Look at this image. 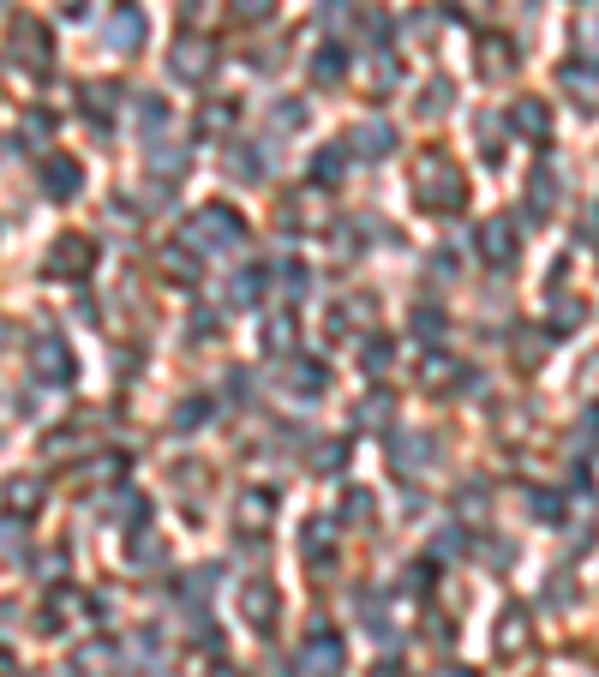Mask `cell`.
<instances>
[{"instance_id":"6da1fadb","label":"cell","mask_w":599,"mask_h":677,"mask_svg":"<svg viewBox=\"0 0 599 677\" xmlns=\"http://www.w3.org/2000/svg\"><path fill=\"white\" fill-rule=\"evenodd\" d=\"M414 186H420V210H432V216H456L462 198H468V180L444 150H426L414 162Z\"/></svg>"},{"instance_id":"7a4b0ae2","label":"cell","mask_w":599,"mask_h":677,"mask_svg":"<svg viewBox=\"0 0 599 677\" xmlns=\"http://www.w3.org/2000/svg\"><path fill=\"white\" fill-rule=\"evenodd\" d=\"M246 240V222L228 210V204H204V210H192V222H186V246H198V252H228V246H240Z\"/></svg>"},{"instance_id":"3957f363","label":"cell","mask_w":599,"mask_h":677,"mask_svg":"<svg viewBox=\"0 0 599 677\" xmlns=\"http://www.w3.org/2000/svg\"><path fill=\"white\" fill-rule=\"evenodd\" d=\"M96 258H102V246H96L90 234H54V240H48V258H42V276H54V282H84V276L96 270Z\"/></svg>"},{"instance_id":"277c9868","label":"cell","mask_w":599,"mask_h":677,"mask_svg":"<svg viewBox=\"0 0 599 677\" xmlns=\"http://www.w3.org/2000/svg\"><path fill=\"white\" fill-rule=\"evenodd\" d=\"M12 60L30 66V72H48L54 66V36L42 30V18H30V12L12 18Z\"/></svg>"},{"instance_id":"5b68a950","label":"cell","mask_w":599,"mask_h":677,"mask_svg":"<svg viewBox=\"0 0 599 677\" xmlns=\"http://www.w3.org/2000/svg\"><path fill=\"white\" fill-rule=\"evenodd\" d=\"M276 618H282L276 582H270V576H246V582H240V624H252V630L264 636V630H276Z\"/></svg>"},{"instance_id":"8992f818","label":"cell","mask_w":599,"mask_h":677,"mask_svg":"<svg viewBox=\"0 0 599 677\" xmlns=\"http://www.w3.org/2000/svg\"><path fill=\"white\" fill-rule=\"evenodd\" d=\"M30 372H36L42 384H72V348H66L54 330H42V336L30 342Z\"/></svg>"},{"instance_id":"52a82bcc","label":"cell","mask_w":599,"mask_h":677,"mask_svg":"<svg viewBox=\"0 0 599 677\" xmlns=\"http://www.w3.org/2000/svg\"><path fill=\"white\" fill-rule=\"evenodd\" d=\"M474 246H480V258H486L492 270H510V264H516V222H510V216H492V222H480Z\"/></svg>"},{"instance_id":"ba28073f","label":"cell","mask_w":599,"mask_h":677,"mask_svg":"<svg viewBox=\"0 0 599 677\" xmlns=\"http://www.w3.org/2000/svg\"><path fill=\"white\" fill-rule=\"evenodd\" d=\"M156 270H162L174 288H198V276H204V264H198V246H186V240H168V246H156Z\"/></svg>"},{"instance_id":"9c48e42d","label":"cell","mask_w":599,"mask_h":677,"mask_svg":"<svg viewBox=\"0 0 599 677\" xmlns=\"http://www.w3.org/2000/svg\"><path fill=\"white\" fill-rule=\"evenodd\" d=\"M276 522V492H264V486H246L240 498H234V528H246V534H264Z\"/></svg>"},{"instance_id":"30bf717a","label":"cell","mask_w":599,"mask_h":677,"mask_svg":"<svg viewBox=\"0 0 599 677\" xmlns=\"http://www.w3.org/2000/svg\"><path fill=\"white\" fill-rule=\"evenodd\" d=\"M42 192H48L54 204L78 198V192H84V168H78L72 156H48V162H42Z\"/></svg>"},{"instance_id":"8fae6325","label":"cell","mask_w":599,"mask_h":677,"mask_svg":"<svg viewBox=\"0 0 599 677\" xmlns=\"http://www.w3.org/2000/svg\"><path fill=\"white\" fill-rule=\"evenodd\" d=\"M144 30H150V24H144V12H138V6H120V12L102 24V42H108L114 54H132V48L144 42Z\"/></svg>"},{"instance_id":"7c38bea8","label":"cell","mask_w":599,"mask_h":677,"mask_svg":"<svg viewBox=\"0 0 599 677\" xmlns=\"http://www.w3.org/2000/svg\"><path fill=\"white\" fill-rule=\"evenodd\" d=\"M348 150L366 156V162H378V156L396 150V126H390V120H360V126L348 132Z\"/></svg>"},{"instance_id":"4fadbf2b","label":"cell","mask_w":599,"mask_h":677,"mask_svg":"<svg viewBox=\"0 0 599 677\" xmlns=\"http://www.w3.org/2000/svg\"><path fill=\"white\" fill-rule=\"evenodd\" d=\"M0 498H6V510L24 522V516H36V510L48 504V486H42V480H30V474H12V480L0 486Z\"/></svg>"},{"instance_id":"5bb4252c","label":"cell","mask_w":599,"mask_h":677,"mask_svg":"<svg viewBox=\"0 0 599 677\" xmlns=\"http://www.w3.org/2000/svg\"><path fill=\"white\" fill-rule=\"evenodd\" d=\"M300 666H306L312 677H336V672H342V642H336L330 630H312V642H306Z\"/></svg>"},{"instance_id":"9a60e30c","label":"cell","mask_w":599,"mask_h":677,"mask_svg":"<svg viewBox=\"0 0 599 677\" xmlns=\"http://www.w3.org/2000/svg\"><path fill=\"white\" fill-rule=\"evenodd\" d=\"M510 126H516L522 138H534V144H546V138H552V108H546L540 96H522V102L510 108Z\"/></svg>"},{"instance_id":"2e32d148","label":"cell","mask_w":599,"mask_h":677,"mask_svg":"<svg viewBox=\"0 0 599 677\" xmlns=\"http://www.w3.org/2000/svg\"><path fill=\"white\" fill-rule=\"evenodd\" d=\"M432 456H438V438H432V432H402V438L390 444V462H396L402 474H414V468H426Z\"/></svg>"},{"instance_id":"e0dca14e","label":"cell","mask_w":599,"mask_h":677,"mask_svg":"<svg viewBox=\"0 0 599 677\" xmlns=\"http://www.w3.org/2000/svg\"><path fill=\"white\" fill-rule=\"evenodd\" d=\"M210 72H216V48H210V42H180V48H174V78L204 84Z\"/></svg>"},{"instance_id":"ac0fdd59","label":"cell","mask_w":599,"mask_h":677,"mask_svg":"<svg viewBox=\"0 0 599 677\" xmlns=\"http://www.w3.org/2000/svg\"><path fill=\"white\" fill-rule=\"evenodd\" d=\"M474 66H480V78H510V72H516V48H510L504 36H486V42L474 48Z\"/></svg>"},{"instance_id":"d6986e66","label":"cell","mask_w":599,"mask_h":677,"mask_svg":"<svg viewBox=\"0 0 599 677\" xmlns=\"http://www.w3.org/2000/svg\"><path fill=\"white\" fill-rule=\"evenodd\" d=\"M390 420H396V396H390V390L360 396V408H354V426H360V432H384Z\"/></svg>"},{"instance_id":"ffe728a7","label":"cell","mask_w":599,"mask_h":677,"mask_svg":"<svg viewBox=\"0 0 599 677\" xmlns=\"http://www.w3.org/2000/svg\"><path fill=\"white\" fill-rule=\"evenodd\" d=\"M114 666H120V648H114V642H84L78 660H72V672L78 677H108Z\"/></svg>"},{"instance_id":"44dd1931","label":"cell","mask_w":599,"mask_h":677,"mask_svg":"<svg viewBox=\"0 0 599 677\" xmlns=\"http://www.w3.org/2000/svg\"><path fill=\"white\" fill-rule=\"evenodd\" d=\"M522 648H528V618H522V612L510 606V612L498 618V654H504V660H516Z\"/></svg>"},{"instance_id":"7402d4cb","label":"cell","mask_w":599,"mask_h":677,"mask_svg":"<svg viewBox=\"0 0 599 677\" xmlns=\"http://www.w3.org/2000/svg\"><path fill=\"white\" fill-rule=\"evenodd\" d=\"M288 390L294 396H318L324 390V366L318 360H288Z\"/></svg>"},{"instance_id":"603a6c76","label":"cell","mask_w":599,"mask_h":677,"mask_svg":"<svg viewBox=\"0 0 599 677\" xmlns=\"http://www.w3.org/2000/svg\"><path fill=\"white\" fill-rule=\"evenodd\" d=\"M186 162H192V150H180V144H162V138L150 144V168H156L162 180H174V174H180Z\"/></svg>"},{"instance_id":"cb8c5ba5","label":"cell","mask_w":599,"mask_h":677,"mask_svg":"<svg viewBox=\"0 0 599 677\" xmlns=\"http://www.w3.org/2000/svg\"><path fill=\"white\" fill-rule=\"evenodd\" d=\"M258 288H264L258 270H234L228 276V306H258Z\"/></svg>"},{"instance_id":"d4e9b609","label":"cell","mask_w":599,"mask_h":677,"mask_svg":"<svg viewBox=\"0 0 599 677\" xmlns=\"http://www.w3.org/2000/svg\"><path fill=\"white\" fill-rule=\"evenodd\" d=\"M342 72H348V54H342V48L330 42V48H324V54L312 60V78H318V84H342Z\"/></svg>"},{"instance_id":"484cf974","label":"cell","mask_w":599,"mask_h":677,"mask_svg":"<svg viewBox=\"0 0 599 677\" xmlns=\"http://www.w3.org/2000/svg\"><path fill=\"white\" fill-rule=\"evenodd\" d=\"M330 534H336L330 522H306V534H300V552H306L312 564H324V558H330Z\"/></svg>"},{"instance_id":"4316f807","label":"cell","mask_w":599,"mask_h":677,"mask_svg":"<svg viewBox=\"0 0 599 677\" xmlns=\"http://www.w3.org/2000/svg\"><path fill=\"white\" fill-rule=\"evenodd\" d=\"M114 96H120V90H114V84H90V90H84V114H90V120H102V126H108V114H114Z\"/></svg>"},{"instance_id":"83f0119b","label":"cell","mask_w":599,"mask_h":677,"mask_svg":"<svg viewBox=\"0 0 599 677\" xmlns=\"http://www.w3.org/2000/svg\"><path fill=\"white\" fill-rule=\"evenodd\" d=\"M162 126H168V108H162L156 96H144V102H138V132L156 144V138H162Z\"/></svg>"},{"instance_id":"f1b7e54d","label":"cell","mask_w":599,"mask_h":677,"mask_svg":"<svg viewBox=\"0 0 599 677\" xmlns=\"http://www.w3.org/2000/svg\"><path fill=\"white\" fill-rule=\"evenodd\" d=\"M342 168H348V150H318L312 180H318V186H330V180H342Z\"/></svg>"},{"instance_id":"f546056e","label":"cell","mask_w":599,"mask_h":677,"mask_svg":"<svg viewBox=\"0 0 599 677\" xmlns=\"http://www.w3.org/2000/svg\"><path fill=\"white\" fill-rule=\"evenodd\" d=\"M552 204H558V180H552V168L540 162V168H534V216H546Z\"/></svg>"},{"instance_id":"4dcf8cb0","label":"cell","mask_w":599,"mask_h":677,"mask_svg":"<svg viewBox=\"0 0 599 677\" xmlns=\"http://www.w3.org/2000/svg\"><path fill=\"white\" fill-rule=\"evenodd\" d=\"M12 558H24V522L18 516L0 522V564H12Z\"/></svg>"},{"instance_id":"1f68e13d","label":"cell","mask_w":599,"mask_h":677,"mask_svg":"<svg viewBox=\"0 0 599 677\" xmlns=\"http://www.w3.org/2000/svg\"><path fill=\"white\" fill-rule=\"evenodd\" d=\"M564 84L582 90L588 102H599V72H594V66H576V60H570V66H564Z\"/></svg>"},{"instance_id":"d6a6232c","label":"cell","mask_w":599,"mask_h":677,"mask_svg":"<svg viewBox=\"0 0 599 677\" xmlns=\"http://www.w3.org/2000/svg\"><path fill=\"white\" fill-rule=\"evenodd\" d=\"M414 330H420V342H438V336H444V312H438V306H420V312H414Z\"/></svg>"},{"instance_id":"836d02e7","label":"cell","mask_w":599,"mask_h":677,"mask_svg":"<svg viewBox=\"0 0 599 677\" xmlns=\"http://www.w3.org/2000/svg\"><path fill=\"white\" fill-rule=\"evenodd\" d=\"M228 168H234L240 180H258V174H264V162H258L252 150H234V156H228Z\"/></svg>"},{"instance_id":"e575fe53","label":"cell","mask_w":599,"mask_h":677,"mask_svg":"<svg viewBox=\"0 0 599 677\" xmlns=\"http://www.w3.org/2000/svg\"><path fill=\"white\" fill-rule=\"evenodd\" d=\"M312 462H318V474H336V468L348 462V450H342V444H318V456H312Z\"/></svg>"},{"instance_id":"d590c367","label":"cell","mask_w":599,"mask_h":677,"mask_svg":"<svg viewBox=\"0 0 599 677\" xmlns=\"http://www.w3.org/2000/svg\"><path fill=\"white\" fill-rule=\"evenodd\" d=\"M528 510H534L540 522H558V498H552V492H528Z\"/></svg>"},{"instance_id":"8d00e7d4","label":"cell","mask_w":599,"mask_h":677,"mask_svg":"<svg viewBox=\"0 0 599 677\" xmlns=\"http://www.w3.org/2000/svg\"><path fill=\"white\" fill-rule=\"evenodd\" d=\"M276 276H282V288H288V294H306V264H282Z\"/></svg>"},{"instance_id":"74e56055","label":"cell","mask_w":599,"mask_h":677,"mask_svg":"<svg viewBox=\"0 0 599 677\" xmlns=\"http://www.w3.org/2000/svg\"><path fill=\"white\" fill-rule=\"evenodd\" d=\"M204 414H210V402H180V408H174V426H198Z\"/></svg>"},{"instance_id":"f35d334b","label":"cell","mask_w":599,"mask_h":677,"mask_svg":"<svg viewBox=\"0 0 599 677\" xmlns=\"http://www.w3.org/2000/svg\"><path fill=\"white\" fill-rule=\"evenodd\" d=\"M234 18L258 24V18H270V0H234Z\"/></svg>"},{"instance_id":"ab89813d","label":"cell","mask_w":599,"mask_h":677,"mask_svg":"<svg viewBox=\"0 0 599 677\" xmlns=\"http://www.w3.org/2000/svg\"><path fill=\"white\" fill-rule=\"evenodd\" d=\"M444 96H450V90H444V84H432V90L420 96V114H444Z\"/></svg>"},{"instance_id":"60d3db41","label":"cell","mask_w":599,"mask_h":677,"mask_svg":"<svg viewBox=\"0 0 599 677\" xmlns=\"http://www.w3.org/2000/svg\"><path fill=\"white\" fill-rule=\"evenodd\" d=\"M276 126H306V108H300V102H282V108H276Z\"/></svg>"},{"instance_id":"b9f144b4","label":"cell","mask_w":599,"mask_h":677,"mask_svg":"<svg viewBox=\"0 0 599 677\" xmlns=\"http://www.w3.org/2000/svg\"><path fill=\"white\" fill-rule=\"evenodd\" d=\"M288 336H294V318H276V324H270V330H264V342H270V348H282V342H288Z\"/></svg>"},{"instance_id":"7bdbcfd3","label":"cell","mask_w":599,"mask_h":677,"mask_svg":"<svg viewBox=\"0 0 599 677\" xmlns=\"http://www.w3.org/2000/svg\"><path fill=\"white\" fill-rule=\"evenodd\" d=\"M384 366H390V342H372L366 348V372H384Z\"/></svg>"},{"instance_id":"ee69618b","label":"cell","mask_w":599,"mask_h":677,"mask_svg":"<svg viewBox=\"0 0 599 677\" xmlns=\"http://www.w3.org/2000/svg\"><path fill=\"white\" fill-rule=\"evenodd\" d=\"M570 324H582V300H576V306H570V300L558 306V330H570Z\"/></svg>"},{"instance_id":"f6af8a7d","label":"cell","mask_w":599,"mask_h":677,"mask_svg":"<svg viewBox=\"0 0 599 677\" xmlns=\"http://www.w3.org/2000/svg\"><path fill=\"white\" fill-rule=\"evenodd\" d=\"M348 516H354V522L372 516V498H366V492H348Z\"/></svg>"},{"instance_id":"bcb514c9","label":"cell","mask_w":599,"mask_h":677,"mask_svg":"<svg viewBox=\"0 0 599 677\" xmlns=\"http://www.w3.org/2000/svg\"><path fill=\"white\" fill-rule=\"evenodd\" d=\"M450 6H456L462 18H480V12H486V0H450Z\"/></svg>"},{"instance_id":"7dc6e473","label":"cell","mask_w":599,"mask_h":677,"mask_svg":"<svg viewBox=\"0 0 599 677\" xmlns=\"http://www.w3.org/2000/svg\"><path fill=\"white\" fill-rule=\"evenodd\" d=\"M582 42H588V54H599V18H588V30H582Z\"/></svg>"},{"instance_id":"c3c4849f","label":"cell","mask_w":599,"mask_h":677,"mask_svg":"<svg viewBox=\"0 0 599 677\" xmlns=\"http://www.w3.org/2000/svg\"><path fill=\"white\" fill-rule=\"evenodd\" d=\"M432 677H474V672H462V666H444V672H432Z\"/></svg>"},{"instance_id":"681fc988","label":"cell","mask_w":599,"mask_h":677,"mask_svg":"<svg viewBox=\"0 0 599 677\" xmlns=\"http://www.w3.org/2000/svg\"><path fill=\"white\" fill-rule=\"evenodd\" d=\"M0 677H12V654L6 648H0Z\"/></svg>"},{"instance_id":"f907efd6","label":"cell","mask_w":599,"mask_h":677,"mask_svg":"<svg viewBox=\"0 0 599 677\" xmlns=\"http://www.w3.org/2000/svg\"><path fill=\"white\" fill-rule=\"evenodd\" d=\"M546 677H594V672H570V666H558V672H546Z\"/></svg>"},{"instance_id":"816d5d0a","label":"cell","mask_w":599,"mask_h":677,"mask_svg":"<svg viewBox=\"0 0 599 677\" xmlns=\"http://www.w3.org/2000/svg\"><path fill=\"white\" fill-rule=\"evenodd\" d=\"M210 677H240V672H228V666H216V672H210Z\"/></svg>"},{"instance_id":"f5cc1de1","label":"cell","mask_w":599,"mask_h":677,"mask_svg":"<svg viewBox=\"0 0 599 677\" xmlns=\"http://www.w3.org/2000/svg\"><path fill=\"white\" fill-rule=\"evenodd\" d=\"M0 348H6V324H0Z\"/></svg>"},{"instance_id":"db71d44e","label":"cell","mask_w":599,"mask_h":677,"mask_svg":"<svg viewBox=\"0 0 599 677\" xmlns=\"http://www.w3.org/2000/svg\"><path fill=\"white\" fill-rule=\"evenodd\" d=\"M42 677H48V672H42Z\"/></svg>"}]
</instances>
